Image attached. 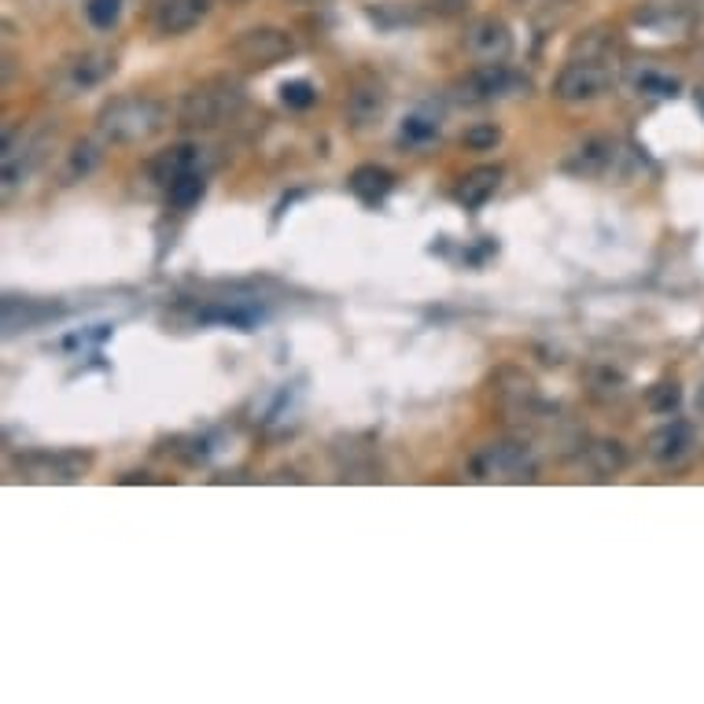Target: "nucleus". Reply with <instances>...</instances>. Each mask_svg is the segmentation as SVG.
Wrapping results in <instances>:
<instances>
[{"mask_svg":"<svg viewBox=\"0 0 704 704\" xmlns=\"http://www.w3.org/2000/svg\"><path fill=\"white\" fill-rule=\"evenodd\" d=\"M583 49V44H579ZM616 81V63H608V41L602 38V30L586 41L583 56L568 60L565 70L554 81V97L565 103H579V100H597L602 92Z\"/></svg>","mask_w":704,"mask_h":704,"instance_id":"nucleus-1","label":"nucleus"},{"mask_svg":"<svg viewBox=\"0 0 704 704\" xmlns=\"http://www.w3.org/2000/svg\"><path fill=\"white\" fill-rule=\"evenodd\" d=\"M162 122H167V108H162L159 100H148V97L111 100L97 119L100 137L115 140V145H133V140H145L151 133H159Z\"/></svg>","mask_w":704,"mask_h":704,"instance_id":"nucleus-2","label":"nucleus"},{"mask_svg":"<svg viewBox=\"0 0 704 704\" xmlns=\"http://www.w3.org/2000/svg\"><path fill=\"white\" fill-rule=\"evenodd\" d=\"M240 108H244V89L229 78H215V81H207V86L189 89L178 100V122L210 129V126H221Z\"/></svg>","mask_w":704,"mask_h":704,"instance_id":"nucleus-3","label":"nucleus"},{"mask_svg":"<svg viewBox=\"0 0 704 704\" xmlns=\"http://www.w3.org/2000/svg\"><path fill=\"white\" fill-rule=\"evenodd\" d=\"M513 92H527V81L506 70V63H479L473 75H465L454 86V97L462 103H487L513 97Z\"/></svg>","mask_w":704,"mask_h":704,"instance_id":"nucleus-4","label":"nucleus"},{"mask_svg":"<svg viewBox=\"0 0 704 704\" xmlns=\"http://www.w3.org/2000/svg\"><path fill=\"white\" fill-rule=\"evenodd\" d=\"M232 52H237V60L251 63V67H274L296 52V41H291V33L280 27H251L232 41Z\"/></svg>","mask_w":704,"mask_h":704,"instance_id":"nucleus-5","label":"nucleus"},{"mask_svg":"<svg viewBox=\"0 0 704 704\" xmlns=\"http://www.w3.org/2000/svg\"><path fill=\"white\" fill-rule=\"evenodd\" d=\"M465 52L473 56L476 63H506L509 52H513V33L502 19L484 16V19L468 22Z\"/></svg>","mask_w":704,"mask_h":704,"instance_id":"nucleus-6","label":"nucleus"},{"mask_svg":"<svg viewBox=\"0 0 704 704\" xmlns=\"http://www.w3.org/2000/svg\"><path fill=\"white\" fill-rule=\"evenodd\" d=\"M215 0H156V8H151V27L162 38H181V33H189L192 27L207 19V11Z\"/></svg>","mask_w":704,"mask_h":704,"instance_id":"nucleus-7","label":"nucleus"},{"mask_svg":"<svg viewBox=\"0 0 704 704\" xmlns=\"http://www.w3.org/2000/svg\"><path fill=\"white\" fill-rule=\"evenodd\" d=\"M476 473L484 479H527L532 476V454L516 443H498L476 457Z\"/></svg>","mask_w":704,"mask_h":704,"instance_id":"nucleus-8","label":"nucleus"},{"mask_svg":"<svg viewBox=\"0 0 704 704\" xmlns=\"http://www.w3.org/2000/svg\"><path fill=\"white\" fill-rule=\"evenodd\" d=\"M619 159V145L608 137H586L583 145L565 159V170L576 178H602V173Z\"/></svg>","mask_w":704,"mask_h":704,"instance_id":"nucleus-9","label":"nucleus"},{"mask_svg":"<svg viewBox=\"0 0 704 704\" xmlns=\"http://www.w3.org/2000/svg\"><path fill=\"white\" fill-rule=\"evenodd\" d=\"M19 468L30 479H56V484H67V479H78L86 473V457L78 454H30L19 457Z\"/></svg>","mask_w":704,"mask_h":704,"instance_id":"nucleus-10","label":"nucleus"},{"mask_svg":"<svg viewBox=\"0 0 704 704\" xmlns=\"http://www.w3.org/2000/svg\"><path fill=\"white\" fill-rule=\"evenodd\" d=\"M690 450H694V428H690L686 420H672V425L656 428L653 436H650V454H653L661 465H678V462H686Z\"/></svg>","mask_w":704,"mask_h":704,"instance_id":"nucleus-11","label":"nucleus"},{"mask_svg":"<svg viewBox=\"0 0 704 704\" xmlns=\"http://www.w3.org/2000/svg\"><path fill=\"white\" fill-rule=\"evenodd\" d=\"M199 148L196 145H178L170 151H162V156L151 162V173H156V181L162 189H170L173 181L185 178V173H199Z\"/></svg>","mask_w":704,"mask_h":704,"instance_id":"nucleus-12","label":"nucleus"},{"mask_svg":"<svg viewBox=\"0 0 704 704\" xmlns=\"http://www.w3.org/2000/svg\"><path fill=\"white\" fill-rule=\"evenodd\" d=\"M350 192H355L361 204H380V199L391 192V185H395V178L391 173H387L384 167H358L355 173H350Z\"/></svg>","mask_w":704,"mask_h":704,"instance_id":"nucleus-13","label":"nucleus"},{"mask_svg":"<svg viewBox=\"0 0 704 704\" xmlns=\"http://www.w3.org/2000/svg\"><path fill=\"white\" fill-rule=\"evenodd\" d=\"M115 70L111 63V56H100V52H89V56H81V60L70 63L67 70V89H92V86H100L103 78H108Z\"/></svg>","mask_w":704,"mask_h":704,"instance_id":"nucleus-14","label":"nucleus"},{"mask_svg":"<svg viewBox=\"0 0 704 704\" xmlns=\"http://www.w3.org/2000/svg\"><path fill=\"white\" fill-rule=\"evenodd\" d=\"M498 181H502L498 167H479L468 173V178H462V185H457V199H462L465 207H484L487 199L495 196Z\"/></svg>","mask_w":704,"mask_h":704,"instance_id":"nucleus-15","label":"nucleus"},{"mask_svg":"<svg viewBox=\"0 0 704 704\" xmlns=\"http://www.w3.org/2000/svg\"><path fill=\"white\" fill-rule=\"evenodd\" d=\"M380 115H384V92H380V86L358 89L355 97H350V119H355L358 126L377 122Z\"/></svg>","mask_w":704,"mask_h":704,"instance_id":"nucleus-16","label":"nucleus"},{"mask_svg":"<svg viewBox=\"0 0 704 704\" xmlns=\"http://www.w3.org/2000/svg\"><path fill=\"white\" fill-rule=\"evenodd\" d=\"M170 207L173 210H189L192 204H199V196H204V173H185L170 185Z\"/></svg>","mask_w":704,"mask_h":704,"instance_id":"nucleus-17","label":"nucleus"},{"mask_svg":"<svg viewBox=\"0 0 704 704\" xmlns=\"http://www.w3.org/2000/svg\"><path fill=\"white\" fill-rule=\"evenodd\" d=\"M122 16V0H86V19L97 30H111Z\"/></svg>","mask_w":704,"mask_h":704,"instance_id":"nucleus-18","label":"nucleus"},{"mask_svg":"<svg viewBox=\"0 0 704 704\" xmlns=\"http://www.w3.org/2000/svg\"><path fill=\"white\" fill-rule=\"evenodd\" d=\"M635 89L638 92H650V97H675L678 92V81L661 75V70H638L635 78Z\"/></svg>","mask_w":704,"mask_h":704,"instance_id":"nucleus-19","label":"nucleus"},{"mask_svg":"<svg viewBox=\"0 0 704 704\" xmlns=\"http://www.w3.org/2000/svg\"><path fill=\"white\" fill-rule=\"evenodd\" d=\"M100 162V151H97V145H78L75 151H70V162H67V178L70 181H78V178H86V173L97 167Z\"/></svg>","mask_w":704,"mask_h":704,"instance_id":"nucleus-20","label":"nucleus"},{"mask_svg":"<svg viewBox=\"0 0 704 704\" xmlns=\"http://www.w3.org/2000/svg\"><path fill=\"white\" fill-rule=\"evenodd\" d=\"M280 100H285L288 108H310L314 86L310 81H285V86H280Z\"/></svg>","mask_w":704,"mask_h":704,"instance_id":"nucleus-21","label":"nucleus"},{"mask_svg":"<svg viewBox=\"0 0 704 704\" xmlns=\"http://www.w3.org/2000/svg\"><path fill=\"white\" fill-rule=\"evenodd\" d=\"M675 406H678V387L675 384H661L650 391V409H656V414H672Z\"/></svg>","mask_w":704,"mask_h":704,"instance_id":"nucleus-22","label":"nucleus"},{"mask_svg":"<svg viewBox=\"0 0 704 704\" xmlns=\"http://www.w3.org/2000/svg\"><path fill=\"white\" fill-rule=\"evenodd\" d=\"M502 140V133L495 126H473V129H465V145L468 148H495Z\"/></svg>","mask_w":704,"mask_h":704,"instance_id":"nucleus-23","label":"nucleus"},{"mask_svg":"<svg viewBox=\"0 0 704 704\" xmlns=\"http://www.w3.org/2000/svg\"><path fill=\"white\" fill-rule=\"evenodd\" d=\"M436 137V122H425V119H409L403 126V140L406 145H420V140Z\"/></svg>","mask_w":704,"mask_h":704,"instance_id":"nucleus-24","label":"nucleus"},{"mask_svg":"<svg viewBox=\"0 0 704 704\" xmlns=\"http://www.w3.org/2000/svg\"><path fill=\"white\" fill-rule=\"evenodd\" d=\"M439 4H443V8H447V11H454V8H462V4H465V0H439Z\"/></svg>","mask_w":704,"mask_h":704,"instance_id":"nucleus-25","label":"nucleus"},{"mask_svg":"<svg viewBox=\"0 0 704 704\" xmlns=\"http://www.w3.org/2000/svg\"><path fill=\"white\" fill-rule=\"evenodd\" d=\"M697 108H701V111H704V89H701V92H697Z\"/></svg>","mask_w":704,"mask_h":704,"instance_id":"nucleus-26","label":"nucleus"}]
</instances>
